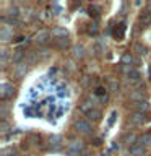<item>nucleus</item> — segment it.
Instances as JSON below:
<instances>
[{
    "label": "nucleus",
    "instance_id": "1",
    "mask_svg": "<svg viewBox=\"0 0 151 156\" xmlns=\"http://www.w3.org/2000/svg\"><path fill=\"white\" fill-rule=\"evenodd\" d=\"M73 127H75L76 132H80V133H90L91 132V125L88 120H83V119H78L73 122Z\"/></svg>",
    "mask_w": 151,
    "mask_h": 156
},
{
    "label": "nucleus",
    "instance_id": "9",
    "mask_svg": "<svg viewBox=\"0 0 151 156\" xmlns=\"http://www.w3.org/2000/svg\"><path fill=\"white\" fill-rule=\"evenodd\" d=\"M143 98H145V93L141 90H135L133 93H130V99L135 101V102H141V101H143Z\"/></svg>",
    "mask_w": 151,
    "mask_h": 156
},
{
    "label": "nucleus",
    "instance_id": "29",
    "mask_svg": "<svg viewBox=\"0 0 151 156\" xmlns=\"http://www.w3.org/2000/svg\"><path fill=\"white\" fill-rule=\"evenodd\" d=\"M8 156H18V153H16V151H10Z\"/></svg>",
    "mask_w": 151,
    "mask_h": 156
},
{
    "label": "nucleus",
    "instance_id": "10",
    "mask_svg": "<svg viewBox=\"0 0 151 156\" xmlns=\"http://www.w3.org/2000/svg\"><path fill=\"white\" fill-rule=\"evenodd\" d=\"M140 23L143 24V26H148V24H151V12H149V10H146V12L141 13Z\"/></svg>",
    "mask_w": 151,
    "mask_h": 156
},
{
    "label": "nucleus",
    "instance_id": "3",
    "mask_svg": "<svg viewBox=\"0 0 151 156\" xmlns=\"http://www.w3.org/2000/svg\"><path fill=\"white\" fill-rule=\"evenodd\" d=\"M26 72H28V65H24V63H19V65L15 67L13 75H15V78H23L24 75H26Z\"/></svg>",
    "mask_w": 151,
    "mask_h": 156
},
{
    "label": "nucleus",
    "instance_id": "16",
    "mask_svg": "<svg viewBox=\"0 0 151 156\" xmlns=\"http://www.w3.org/2000/svg\"><path fill=\"white\" fill-rule=\"evenodd\" d=\"M24 57V54H23V51H15L13 54H12V62L13 63H18L21 58Z\"/></svg>",
    "mask_w": 151,
    "mask_h": 156
},
{
    "label": "nucleus",
    "instance_id": "22",
    "mask_svg": "<svg viewBox=\"0 0 151 156\" xmlns=\"http://www.w3.org/2000/svg\"><path fill=\"white\" fill-rule=\"evenodd\" d=\"M138 141H140L141 146H143V145H149V143H151V136H149V135H145V136H141Z\"/></svg>",
    "mask_w": 151,
    "mask_h": 156
},
{
    "label": "nucleus",
    "instance_id": "17",
    "mask_svg": "<svg viewBox=\"0 0 151 156\" xmlns=\"http://www.w3.org/2000/svg\"><path fill=\"white\" fill-rule=\"evenodd\" d=\"M86 115L90 117V119H93V120H97V119L101 117V111H99V109H96V107H94V109H91V111L88 112Z\"/></svg>",
    "mask_w": 151,
    "mask_h": 156
},
{
    "label": "nucleus",
    "instance_id": "20",
    "mask_svg": "<svg viewBox=\"0 0 151 156\" xmlns=\"http://www.w3.org/2000/svg\"><path fill=\"white\" fill-rule=\"evenodd\" d=\"M55 46L57 47H60V49H65L68 46V41L65 37H62V39H55Z\"/></svg>",
    "mask_w": 151,
    "mask_h": 156
},
{
    "label": "nucleus",
    "instance_id": "18",
    "mask_svg": "<svg viewBox=\"0 0 151 156\" xmlns=\"http://www.w3.org/2000/svg\"><path fill=\"white\" fill-rule=\"evenodd\" d=\"M122 62H124V65H130V63L135 62V58H133L132 54H125V55L122 57Z\"/></svg>",
    "mask_w": 151,
    "mask_h": 156
},
{
    "label": "nucleus",
    "instance_id": "30",
    "mask_svg": "<svg viewBox=\"0 0 151 156\" xmlns=\"http://www.w3.org/2000/svg\"><path fill=\"white\" fill-rule=\"evenodd\" d=\"M148 10H149V12H151V2L148 3Z\"/></svg>",
    "mask_w": 151,
    "mask_h": 156
},
{
    "label": "nucleus",
    "instance_id": "8",
    "mask_svg": "<svg viewBox=\"0 0 151 156\" xmlns=\"http://www.w3.org/2000/svg\"><path fill=\"white\" fill-rule=\"evenodd\" d=\"M39 60V52H28V55H26V65H33V63H36Z\"/></svg>",
    "mask_w": 151,
    "mask_h": 156
},
{
    "label": "nucleus",
    "instance_id": "7",
    "mask_svg": "<svg viewBox=\"0 0 151 156\" xmlns=\"http://www.w3.org/2000/svg\"><path fill=\"white\" fill-rule=\"evenodd\" d=\"M128 154L130 156H143L145 154V148L141 145H135V146H132V148L128 150Z\"/></svg>",
    "mask_w": 151,
    "mask_h": 156
},
{
    "label": "nucleus",
    "instance_id": "12",
    "mask_svg": "<svg viewBox=\"0 0 151 156\" xmlns=\"http://www.w3.org/2000/svg\"><path fill=\"white\" fill-rule=\"evenodd\" d=\"M52 36L57 37V39L67 37V29H63V28H54L52 29Z\"/></svg>",
    "mask_w": 151,
    "mask_h": 156
},
{
    "label": "nucleus",
    "instance_id": "19",
    "mask_svg": "<svg viewBox=\"0 0 151 156\" xmlns=\"http://www.w3.org/2000/svg\"><path fill=\"white\" fill-rule=\"evenodd\" d=\"M133 51H135L136 54H138V55H143V54H145V51H146V49H145V46H143V44H140V42H136V44H135V46H133Z\"/></svg>",
    "mask_w": 151,
    "mask_h": 156
},
{
    "label": "nucleus",
    "instance_id": "4",
    "mask_svg": "<svg viewBox=\"0 0 151 156\" xmlns=\"http://www.w3.org/2000/svg\"><path fill=\"white\" fill-rule=\"evenodd\" d=\"M130 120H132V124H135V125H141L145 122V114L143 112H133V114L130 115Z\"/></svg>",
    "mask_w": 151,
    "mask_h": 156
},
{
    "label": "nucleus",
    "instance_id": "21",
    "mask_svg": "<svg viewBox=\"0 0 151 156\" xmlns=\"http://www.w3.org/2000/svg\"><path fill=\"white\" fill-rule=\"evenodd\" d=\"M135 141H136V135H133V133H130V135H125V143H132L135 146Z\"/></svg>",
    "mask_w": 151,
    "mask_h": 156
},
{
    "label": "nucleus",
    "instance_id": "26",
    "mask_svg": "<svg viewBox=\"0 0 151 156\" xmlns=\"http://www.w3.org/2000/svg\"><path fill=\"white\" fill-rule=\"evenodd\" d=\"M0 132H2V133H7L8 132V124L5 120H2V124H0Z\"/></svg>",
    "mask_w": 151,
    "mask_h": 156
},
{
    "label": "nucleus",
    "instance_id": "5",
    "mask_svg": "<svg viewBox=\"0 0 151 156\" xmlns=\"http://www.w3.org/2000/svg\"><path fill=\"white\" fill-rule=\"evenodd\" d=\"M0 90H2V91H0V96H2V98L12 96V94H13V91H15V90H13V86L10 85V83H3Z\"/></svg>",
    "mask_w": 151,
    "mask_h": 156
},
{
    "label": "nucleus",
    "instance_id": "14",
    "mask_svg": "<svg viewBox=\"0 0 151 156\" xmlns=\"http://www.w3.org/2000/svg\"><path fill=\"white\" fill-rule=\"evenodd\" d=\"M127 78H128V81H133V83H140V72L138 70H132L130 73H127Z\"/></svg>",
    "mask_w": 151,
    "mask_h": 156
},
{
    "label": "nucleus",
    "instance_id": "24",
    "mask_svg": "<svg viewBox=\"0 0 151 156\" xmlns=\"http://www.w3.org/2000/svg\"><path fill=\"white\" fill-rule=\"evenodd\" d=\"M109 90H111V91H117V90H119V83H117L115 80H111V83H109Z\"/></svg>",
    "mask_w": 151,
    "mask_h": 156
},
{
    "label": "nucleus",
    "instance_id": "6",
    "mask_svg": "<svg viewBox=\"0 0 151 156\" xmlns=\"http://www.w3.org/2000/svg\"><path fill=\"white\" fill-rule=\"evenodd\" d=\"M83 148H85V146H83V141L81 140H72L70 143H68V150H73V151H83Z\"/></svg>",
    "mask_w": 151,
    "mask_h": 156
},
{
    "label": "nucleus",
    "instance_id": "2",
    "mask_svg": "<svg viewBox=\"0 0 151 156\" xmlns=\"http://www.w3.org/2000/svg\"><path fill=\"white\" fill-rule=\"evenodd\" d=\"M49 36H51V33L46 31V29H42V31H39L36 34V37H34V42L36 44H46L49 41Z\"/></svg>",
    "mask_w": 151,
    "mask_h": 156
},
{
    "label": "nucleus",
    "instance_id": "15",
    "mask_svg": "<svg viewBox=\"0 0 151 156\" xmlns=\"http://www.w3.org/2000/svg\"><path fill=\"white\" fill-rule=\"evenodd\" d=\"M135 107H136V112H143L145 114V111H148V102H145V101H141V102H135Z\"/></svg>",
    "mask_w": 151,
    "mask_h": 156
},
{
    "label": "nucleus",
    "instance_id": "25",
    "mask_svg": "<svg viewBox=\"0 0 151 156\" xmlns=\"http://www.w3.org/2000/svg\"><path fill=\"white\" fill-rule=\"evenodd\" d=\"M7 112H8L7 104H2V109H0V117H2V119H5V117H7Z\"/></svg>",
    "mask_w": 151,
    "mask_h": 156
},
{
    "label": "nucleus",
    "instance_id": "13",
    "mask_svg": "<svg viewBox=\"0 0 151 156\" xmlns=\"http://www.w3.org/2000/svg\"><path fill=\"white\" fill-rule=\"evenodd\" d=\"M10 36H12V31L8 29V26H2V29H0V39H2L3 42H7Z\"/></svg>",
    "mask_w": 151,
    "mask_h": 156
},
{
    "label": "nucleus",
    "instance_id": "11",
    "mask_svg": "<svg viewBox=\"0 0 151 156\" xmlns=\"http://www.w3.org/2000/svg\"><path fill=\"white\" fill-rule=\"evenodd\" d=\"M73 57L75 58H83L85 57V47H83L81 44H78V46L73 47Z\"/></svg>",
    "mask_w": 151,
    "mask_h": 156
},
{
    "label": "nucleus",
    "instance_id": "23",
    "mask_svg": "<svg viewBox=\"0 0 151 156\" xmlns=\"http://www.w3.org/2000/svg\"><path fill=\"white\" fill-rule=\"evenodd\" d=\"M60 136L58 135H52L51 136V146H55V145H60Z\"/></svg>",
    "mask_w": 151,
    "mask_h": 156
},
{
    "label": "nucleus",
    "instance_id": "28",
    "mask_svg": "<svg viewBox=\"0 0 151 156\" xmlns=\"http://www.w3.org/2000/svg\"><path fill=\"white\" fill-rule=\"evenodd\" d=\"M68 156H81L80 151H73V150H68Z\"/></svg>",
    "mask_w": 151,
    "mask_h": 156
},
{
    "label": "nucleus",
    "instance_id": "27",
    "mask_svg": "<svg viewBox=\"0 0 151 156\" xmlns=\"http://www.w3.org/2000/svg\"><path fill=\"white\" fill-rule=\"evenodd\" d=\"M115 117H117V112L114 111V112L111 114V117H109V122H107V124H109V125H112V124H114V120H115Z\"/></svg>",
    "mask_w": 151,
    "mask_h": 156
}]
</instances>
